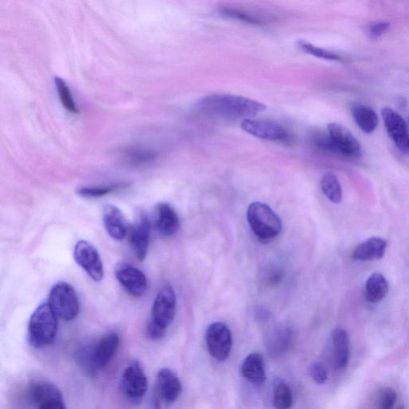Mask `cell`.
I'll use <instances>...</instances> for the list:
<instances>
[{"label": "cell", "mask_w": 409, "mask_h": 409, "mask_svg": "<svg viewBox=\"0 0 409 409\" xmlns=\"http://www.w3.org/2000/svg\"><path fill=\"white\" fill-rule=\"evenodd\" d=\"M199 112L206 116L226 120L251 118L266 111V106L248 98L229 94H211L197 103Z\"/></svg>", "instance_id": "cell-1"}, {"label": "cell", "mask_w": 409, "mask_h": 409, "mask_svg": "<svg viewBox=\"0 0 409 409\" xmlns=\"http://www.w3.org/2000/svg\"><path fill=\"white\" fill-rule=\"evenodd\" d=\"M119 341L118 334L112 333L81 348L77 352L79 365L91 375H96L103 371L116 356Z\"/></svg>", "instance_id": "cell-2"}, {"label": "cell", "mask_w": 409, "mask_h": 409, "mask_svg": "<svg viewBox=\"0 0 409 409\" xmlns=\"http://www.w3.org/2000/svg\"><path fill=\"white\" fill-rule=\"evenodd\" d=\"M58 332V317L48 303L39 306L30 318L28 341L34 347L42 348L51 345Z\"/></svg>", "instance_id": "cell-3"}, {"label": "cell", "mask_w": 409, "mask_h": 409, "mask_svg": "<svg viewBox=\"0 0 409 409\" xmlns=\"http://www.w3.org/2000/svg\"><path fill=\"white\" fill-rule=\"evenodd\" d=\"M317 146L326 151L342 156L359 158L361 156V147L357 139L342 125L332 123L328 125V136L314 138Z\"/></svg>", "instance_id": "cell-4"}, {"label": "cell", "mask_w": 409, "mask_h": 409, "mask_svg": "<svg viewBox=\"0 0 409 409\" xmlns=\"http://www.w3.org/2000/svg\"><path fill=\"white\" fill-rule=\"evenodd\" d=\"M247 220L252 231L263 242L272 241L282 231L280 218L265 203H252L248 208Z\"/></svg>", "instance_id": "cell-5"}, {"label": "cell", "mask_w": 409, "mask_h": 409, "mask_svg": "<svg viewBox=\"0 0 409 409\" xmlns=\"http://www.w3.org/2000/svg\"><path fill=\"white\" fill-rule=\"evenodd\" d=\"M48 305L58 317L65 321L76 319L79 312L77 294L73 287L66 282H59L52 289Z\"/></svg>", "instance_id": "cell-6"}, {"label": "cell", "mask_w": 409, "mask_h": 409, "mask_svg": "<svg viewBox=\"0 0 409 409\" xmlns=\"http://www.w3.org/2000/svg\"><path fill=\"white\" fill-rule=\"evenodd\" d=\"M148 388V381L143 368L134 361L125 368L121 380V389L125 398L133 406L143 402Z\"/></svg>", "instance_id": "cell-7"}, {"label": "cell", "mask_w": 409, "mask_h": 409, "mask_svg": "<svg viewBox=\"0 0 409 409\" xmlns=\"http://www.w3.org/2000/svg\"><path fill=\"white\" fill-rule=\"evenodd\" d=\"M182 392V384L171 369L159 370L156 381L153 396V408L161 409L162 406H171L178 400Z\"/></svg>", "instance_id": "cell-8"}, {"label": "cell", "mask_w": 409, "mask_h": 409, "mask_svg": "<svg viewBox=\"0 0 409 409\" xmlns=\"http://www.w3.org/2000/svg\"><path fill=\"white\" fill-rule=\"evenodd\" d=\"M206 342L208 351L218 361H225L232 349L231 329L223 322H214L207 328Z\"/></svg>", "instance_id": "cell-9"}, {"label": "cell", "mask_w": 409, "mask_h": 409, "mask_svg": "<svg viewBox=\"0 0 409 409\" xmlns=\"http://www.w3.org/2000/svg\"><path fill=\"white\" fill-rule=\"evenodd\" d=\"M244 132L254 137L273 142H288L291 139L286 129L275 122L247 118L241 123Z\"/></svg>", "instance_id": "cell-10"}, {"label": "cell", "mask_w": 409, "mask_h": 409, "mask_svg": "<svg viewBox=\"0 0 409 409\" xmlns=\"http://www.w3.org/2000/svg\"><path fill=\"white\" fill-rule=\"evenodd\" d=\"M176 313V295L171 286L163 287L158 293L152 308L151 322L167 329Z\"/></svg>", "instance_id": "cell-11"}, {"label": "cell", "mask_w": 409, "mask_h": 409, "mask_svg": "<svg viewBox=\"0 0 409 409\" xmlns=\"http://www.w3.org/2000/svg\"><path fill=\"white\" fill-rule=\"evenodd\" d=\"M74 258L94 282L103 278V266L101 256L91 243L79 241L74 249Z\"/></svg>", "instance_id": "cell-12"}, {"label": "cell", "mask_w": 409, "mask_h": 409, "mask_svg": "<svg viewBox=\"0 0 409 409\" xmlns=\"http://www.w3.org/2000/svg\"><path fill=\"white\" fill-rule=\"evenodd\" d=\"M29 398L38 409H66L61 392L52 383L33 384L29 389Z\"/></svg>", "instance_id": "cell-13"}, {"label": "cell", "mask_w": 409, "mask_h": 409, "mask_svg": "<svg viewBox=\"0 0 409 409\" xmlns=\"http://www.w3.org/2000/svg\"><path fill=\"white\" fill-rule=\"evenodd\" d=\"M381 114L389 136L397 147L402 153L409 154V132L406 121L389 107L383 108Z\"/></svg>", "instance_id": "cell-14"}, {"label": "cell", "mask_w": 409, "mask_h": 409, "mask_svg": "<svg viewBox=\"0 0 409 409\" xmlns=\"http://www.w3.org/2000/svg\"><path fill=\"white\" fill-rule=\"evenodd\" d=\"M117 280L134 297H141L147 291V280L145 274L136 267L121 263L116 269Z\"/></svg>", "instance_id": "cell-15"}, {"label": "cell", "mask_w": 409, "mask_h": 409, "mask_svg": "<svg viewBox=\"0 0 409 409\" xmlns=\"http://www.w3.org/2000/svg\"><path fill=\"white\" fill-rule=\"evenodd\" d=\"M103 222L109 235L114 240H123L127 236V225L123 213L113 204L104 207Z\"/></svg>", "instance_id": "cell-16"}, {"label": "cell", "mask_w": 409, "mask_h": 409, "mask_svg": "<svg viewBox=\"0 0 409 409\" xmlns=\"http://www.w3.org/2000/svg\"><path fill=\"white\" fill-rule=\"evenodd\" d=\"M151 225L147 216H142L138 218L131 231V244L133 251L139 260H144L147 256Z\"/></svg>", "instance_id": "cell-17"}, {"label": "cell", "mask_w": 409, "mask_h": 409, "mask_svg": "<svg viewBox=\"0 0 409 409\" xmlns=\"http://www.w3.org/2000/svg\"><path fill=\"white\" fill-rule=\"evenodd\" d=\"M387 242L381 238H371L359 245L353 253L354 260L370 262L379 260L385 255Z\"/></svg>", "instance_id": "cell-18"}, {"label": "cell", "mask_w": 409, "mask_h": 409, "mask_svg": "<svg viewBox=\"0 0 409 409\" xmlns=\"http://www.w3.org/2000/svg\"><path fill=\"white\" fill-rule=\"evenodd\" d=\"M334 366L337 370L346 368L349 360V339L348 333L342 328L334 329L332 337Z\"/></svg>", "instance_id": "cell-19"}, {"label": "cell", "mask_w": 409, "mask_h": 409, "mask_svg": "<svg viewBox=\"0 0 409 409\" xmlns=\"http://www.w3.org/2000/svg\"><path fill=\"white\" fill-rule=\"evenodd\" d=\"M242 373L243 377L249 382L255 385H262L265 381L266 375L265 363L261 354L257 353L249 354L242 363Z\"/></svg>", "instance_id": "cell-20"}, {"label": "cell", "mask_w": 409, "mask_h": 409, "mask_svg": "<svg viewBox=\"0 0 409 409\" xmlns=\"http://www.w3.org/2000/svg\"><path fill=\"white\" fill-rule=\"evenodd\" d=\"M180 227V222L176 211L167 203H161L158 208L157 228L165 237L174 235Z\"/></svg>", "instance_id": "cell-21"}, {"label": "cell", "mask_w": 409, "mask_h": 409, "mask_svg": "<svg viewBox=\"0 0 409 409\" xmlns=\"http://www.w3.org/2000/svg\"><path fill=\"white\" fill-rule=\"evenodd\" d=\"M388 291V283L385 276L380 273H374L366 284V301L373 304L380 302L387 296Z\"/></svg>", "instance_id": "cell-22"}, {"label": "cell", "mask_w": 409, "mask_h": 409, "mask_svg": "<svg viewBox=\"0 0 409 409\" xmlns=\"http://www.w3.org/2000/svg\"><path fill=\"white\" fill-rule=\"evenodd\" d=\"M219 12L223 17L235 19V21L253 25H263L273 21V17H264L262 13L258 14L245 9L235 7H224L219 9Z\"/></svg>", "instance_id": "cell-23"}, {"label": "cell", "mask_w": 409, "mask_h": 409, "mask_svg": "<svg viewBox=\"0 0 409 409\" xmlns=\"http://www.w3.org/2000/svg\"><path fill=\"white\" fill-rule=\"evenodd\" d=\"M353 117L364 133L371 134L378 125L377 114L373 109L364 105H356L352 109Z\"/></svg>", "instance_id": "cell-24"}, {"label": "cell", "mask_w": 409, "mask_h": 409, "mask_svg": "<svg viewBox=\"0 0 409 409\" xmlns=\"http://www.w3.org/2000/svg\"><path fill=\"white\" fill-rule=\"evenodd\" d=\"M292 341V333L289 328L274 331L268 338V351L273 357H280L288 350Z\"/></svg>", "instance_id": "cell-25"}, {"label": "cell", "mask_w": 409, "mask_h": 409, "mask_svg": "<svg viewBox=\"0 0 409 409\" xmlns=\"http://www.w3.org/2000/svg\"><path fill=\"white\" fill-rule=\"evenodd\" d=\"M273 405L276 409H289L293 406L291 388L281 378H276L273 385Z\"/></svg>", "instance_id": "cell-26"}, {"label": "cell", "mask_w": 409, "mask_h": 409, "mask_svg": "<svg viewBox=\"0 0 409 409\" xmlns=\"http://www.w3.org/2000/svg\"><path fill=\"white\" fill-rule=\"evenodd\" d=\"M321 187L325 196L333 203L342 200V189L335 174L328 172L322 177Z\"/></svg>", "instance_id": "cell-27"}, {"label": "cell", "mask_w": 409, "mask_h": 409, "mask_svg": "<svg viewBox=\"0 0 409 409\" xmlns=\"http://www.w3.org/2000/svg\"><path fill=\"white\" fill-rule=\"evenodd\" d=\"M54 84H56L59 101H61L64 109L72 114H78L79 109L74 103L71 90H70L66 82L61 78L56 77L54 78Z\"/></svg>", "instance_id": "cell-28"}, {"label": "cell", "mask_w": 409, "mask_h": 409, "mask_svg": "<svg viewBox=\"0 0 409 409\" xmlns=\"http://www.w3.org/2000/svg\"><path fill=\"white\" fill-rule=\"evenodd\" d=\"M127 187V184L125 183L107 185V186L86 187L78 189L77 193L79 196L86 198H98Z\"/></svg>", "instance_id": "cell-29"}, {"label": "cell", "mask_w": 409, "mask_h": 409, "mask_svg": "<svg viewBox=\"0 0 409 409\" xmlns=\"http://www.w3.org/2000/svg\"><path fill=\"white\" fill-rule=\"evenodd\" d=\"M297 46L303 52L311 54V56L314 57L326 59V61H341L340 56H337V54L331 51H328V50L318 48L315 46V45H313L306 41H302V39L297 42Z\"/></svg>", "instance_id": "cell-30"}, {"label": "cell", "mask_w": 409, "mask_h": 409, "mask_svg": "<svg viewBox=\"0 0 409 409\" xmlns=\"http://www.w3.org/2000/svg\"><path fill=\"white\" fill-rule=\"evenodd\" d=\"M397 392L391 388H384L379 398L380 409H392L397 401Z\"/></svg>", "instance_id": "cell-31"}, {"label": "cell", "mask_w": 409, "mask_h": 409, "mask_svg": "<svg viewBox=\"0 0 409 409\" xmlns=\"http://www.w3.org/2000/svg\"><path fill=\"white\" fill-rule=\"evenodd\" d=\"M309 373L314 381L318 385H323L328 380V373L325 366L322 363L316 362L313 364L309 368Z\"/></svg>", "instance_id": "cell-32"}, {"label": "cell", "mask_w": 409, "mask_h": 409, "mask_svg": "<svg viewBox=\"0 0 409 409\" xmlns=\"http://www.w3.org/2000/svg\"><path fill=\"white\" fill-rule=\"evenodd\" d=\"M129 158H131V161L134 164H144L148 163L149 162H151L156 158V154L149 152V151H140V149H137L136 151H132L129 154Z\"/></svg>", "instance_id": "cell-33"}, {"label": "cell", "mask_w": 409, "mask_h": 409, "mask_svg": "<svg viewBox=\"0 0 409 409\" xmlns=\"http://www.w3.org/2000/svg\"><path fill=\"white\" fill-rule=\"evenodd\" d=\"M167 329L156 325L154 322L149 321L147 325V335L152 340H159L164 337Z\"/></svg>", "instance_id": "cell-34"}, {"label": "cell", "mask_w": 409, "mask_h": 409, "mask_svg": "<svg viewBox=\"0 0 409 409\" xmlns=\"http://www.w3.org/2000/svg\"><path fill=\"white\" fill-rule=\"evenodd\" d=\"M390 24L388 22L374 23L369 27V34L372 38L380 37L388 29Z\"/></svg>", "instance_id": "cell-35"}]
</instances>
